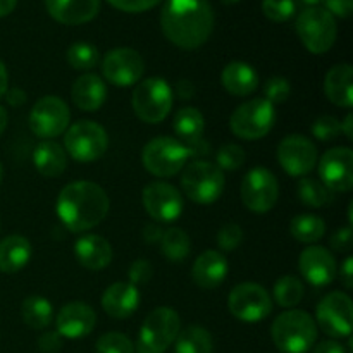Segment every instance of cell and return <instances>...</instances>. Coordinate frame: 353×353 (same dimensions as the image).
I'll return each mask as SVG.
<instances>
[{"mask_svg": "<svg viewBox=\"0 0 353 353\" xmlns=\"http://www.w3.org/2000/svg\"><path fill=\"white\" fill-rule=\"evenodd\" d=\"M214 341L209 331L202 326H188L179 331L174 341L176 353H212Z\"/></svg>", "mask_w": 353, "mask_h": 353, "instance_id": "obj_32", "label": "cell"}, {"mask_svg": "<svg viewBox=\"0 0 353 353\" xmlns=\"http://www.w3.org/2000/svg\"><path fill=\"white\" fill-rule=\"evenodd\" d=\"M33 164L45 178H59L68 169V154L54 140H43L33 152Z\"/></svg>", "mask_w": 353, "mask_h": 353, "instance_id": "obj_29", "label": "cell"}, {"mask_svg": "<svg viewBox=\"0 0 353 353\" xmlns=\"http://www.w3.org/2000/svg\"><path fill=\"white\" fill-rule=\"evenodd\" d=\"M276 109L265 99H252L241 103L231 114L230 128L241 140H261L272 130Z\"/></svg>", "mask_w": 353, "mask_h": 353, "instance_id": "obj_10", "label": "cell"}, {"mask_svg": "<svg viewBox=\"0 0 353 353\" xmlns=\"http://www.w3.org/2000/svg\"><path fill=\"white\" fill-rule=\"evenodd\" d=\"M33 255V248L28 238L10 234L0 241V271L3 274H16L28 265Z\"/></svg>", "mask_w": 353, "mask_h": 353, "instance_id": "obj_27", "label": "cell"}, {"mask_svg": "<svg viewBox=\"0 0 353 353\" xmlns=\"http://www.w3.org/2000/svg\"><path fill=\"white\" fill-rule=\"evenodd\" d=\"M71 112L68 103L55 95L41 97L30 112V130L41 140L61 137L69 128Z\"/></svg>", "mask_w": 353, "mask_h": 353, "instance_id": "obj_12", "label": "cell"}, {"mask_svg": "<svg viewBox=\"0 0 353 353\" xmlns=\"http://www.w3.org/2000/svg\"><path fill=\"white\" fill-rule=\"evenodd\" d=\"M316 324L331 338H348L353 327L352 299L343 292H331L319 302Z\"/></svg>", "mask_w": 353, "mask_h": 353, "instance_id": "obj_13", "label": "cell"}, {"mask_svg": "<svg viewBox=\"0 0 353 353\" xmlns=\"http://www.w3.org/2000/svg\"><path fill=\"white\" fill-rule=\"evenodd\" d=\"M330 245L333 250L336 252H341V254H345V252H350L352 247H353V231L352 228H340V230H336L333 233V236H331L330 240Z\"/></svg>", "mask_w": 353, "mask_h": 353, "instance_id": "obj_46", "label": "cell"}, {"mask_svg": "<svg viewBox=\"0 0 353 353\" xmlns=\"http://www.w3.org/2000/svg\"><path fill=\"white\" fill-rule=\"evenodd\" d=\"M38 348L41 353H57L62 348V336L57 331L41 334L40 340H38Z\"/></svg>", "mask_w": 353, "mask_h": 353, "instance_id": "obj_48", "label": "cell"}, {"mask_svg": "<svg viewBox=\"0 0 353 353\" xmlns=\"http://www.w3.org/2000/svg\"><path fill=\"white\" fill-rule=\"evenodd\" d=\"M221 81L226 92H230L234 97H247L257 90L259 86V74L250 64L241 61L230 62L223 69Z\"/></svg>", "mask_w": 353, "mask_h": 353, "instance_id": "obj_28", "label": "cell"}, {"mask_svg": "<svg viewBox=\"0 0 353 353\" xmlns=\"http://www.w3.org/2000/svg\"><path fill=\"white\" fill-rule=\"evenodd\" d=\"M299 269L303 279L312 286H317V288L331 285L338 274V265L333 254L327 248L319 247V245L307 247L300 254Z\"/></svg>", "mask_w": 353, "mask_h": 353, "instance_id": "obj_19", "label": "cell"}, {"mask_svg": "<svg viewBox=\"0 0 353 353\" xmlns=\"http://www.w3.org/2000/svg\"><path fill=\"white\" fill-rule=\"evenodd\" d=\"M221 2H223L224 6H233V3H238L240 0H221Z\"/></svg>", "mask_w": 353, "mask_h": 353, "instance_id": "obj_59", "label": "cell"}, {"mask_svg": "<svg viewBox=\"0 0 353 353\" xmlns=\"http://www.w3.org/2000/svg\"><path fill=\"white\" fill-rule=\"evenodd\" d=\"M174 102L171 85L164 78H147L134 88L131 103L133 110L143 123L157 124L169 116Z\"/></svg>", "mask_w": 353, "mask_h": 353, "instance_id": "obj_6", "label": "cell"}, {"mask_svg": "<svg viewBox=\"0 0 353 353\" xmlns=\"http://www.w3.org/2000/svg\"><path fill=\"white\" fill-rule=\"evenodd\" d=\"M290 233L300 243H316L326 233V223L319 216L312 214H302L293 217L290 223Z\"/></svg>", "mask_w": 353, "mask_h": 353, "instance_id": "obj_33", "label": "cell"}, {"mask_svg": "<svg viewBox=\"0 0 353 353\" xmlns=\"http://www.w3.org/2000/svg\"><path fill=\"white\" fill-rule=\"evenodd\" d=\"M161 28L172 45L195 50L212 34V6L209 0H168L162 7Z\"/></svg>", "mask_w": 353, "mask_h": 353, "instance_id": "obj_1", "label": "cell"}, {"mask_svg": "<svg viewBox=\"0 0 353 353\" xmlns=\"http://www.w3.org/2000/svg\"><path fill=\"white\" fill-rule=\"evenodd\" d=\"M97 323V314L88 303L69 302L62 307L55 319L57 333L68 340H79L88 336Z\"/></svg>", "mask_w": 353, "mask_h": 353, "instance_id": "obj_20", "label": "cell"}, {"mask_svg": "<svg viewBox=\"0 0 353 353\" xmlns=\"http://www.w3.org/2000/svg\"><path fill=\"white\" fill-rule=\"evenodd\" d=\"M65 57H68L69 65L76 69V71H90V69H93L99 64L100 54L95 45L78 41V43H72L69 47Z\"/></svg>", "mask_w": 353, "mask_h": 353, "instance_id": "obj_37", "label": "cell"}, {"mask_svg": "<svg viewBox=\"0 0 353 353\" xmlns=\"http://www.w3.org/2000/svg\"><path fill=\"white\" fill-rule=\"evenodd\" d=\"M352 126H353V116H352V112H348L347 116H345L343 123H340L341 131H343L345 137H347L348 140H352V138H353V130H352Z\"/></svg>", "mask_w": 353, "mask_h": 353, "instance_id": "obj_55", "label": "cell"}, {"mask_svg": "<svg viewBox=\"0 0 353 353\" xmlns=\"http://www.w3.org/2000/svg\"><path fill=\"white\" fill-rule=\"evenodd\" d=\"M271 336L283 353H307L317 340V324L305 310L290 309L276 317Z\"/></svg>", "mask_w": 353, "mask_h": 353, "instance_id": "obj_3", "label": "cell"}, {"mask_svg": "<svg viewBox=\"0 0 353 353\" xmlns=\"http://www.w3.org/2000/svg\"><path fill=\"white\" fill-rule=\"evenodd\" d=\"M245 157L247 155H245V150L240 145L228 143L217 150L216 165L221 171H236V169H240L245 164Z\"/></svg>", "mask_w": 353, "mask_h": 353, "instance_id": "obj_40", "label": "cell"}, {"mask_svg": "<svg viewBox=\"0 0 353 353\" xmlns=\"http://www.w3.org/2000/svg\"><path fill=\"white\" fill-rule=\"evenodd\" d=\"M161 250L169 262H183L190 255L192 241L181 228H171L162 234Z\"/></svg>", "mask_w": 353, "mask_h": 353, "instance_id": "obj_34", "label": "cell"}, {"mask_svg": "<svg viewBox=\"0 0 353 353\" xmlns=\"http://www.w3.org/2000/svg\"><path fill=\"white\" fill-rule=\"evenodd\" d=\"M172 128H174L176 134L181 138L179 141L188 147V145L203 140L205 119H203V114L195 107H183L174 114Z\"/></svg>", "mask_w": 353, "mask_h": 353, "instance_id": "obj_30", "label": "cell"}, {"mask_svg": "<svg viewBox=\"0 0 353 353\" xmlns=\"http://www.w3.org/2000/svg\"><path fill=\"white\" fill-rule=\"evenodd\" d=\"M324 93L331 103L343 109L353 105V69L350 64H336L324 78Z\"/></svg>", "mask_w": 353, "mask_h": 353, "instance_id": "obj_26", "label": "cell"}, {"mask_svg": "<svg viewBox=\"0 0 353 353\" xmlns=\"http://www.w3.org/2000/svg\"><path fill=\"white\" fill-rule=\"evenodd\" d=\"M174 92L181 100H188L195 95V85L190 79H179L174 86Z\"/></svg>", "mask_w": 353, "mask_h": 353, "instance_id": "obj_50", "label": "cell"}, {"mask_svg": "<svg viewBox=\"0 0 353 353\" xmlns=\"http://www.w3.org/2000/svg\"><path fill=\"white\" fill-rule=\"evenodd\" d=\"M310 131L319 141H331L341 133L340 121L333 116H321L312 124Z\"/></svg>", "mask_w": 353, "mask_h": 353, "instance_id": "obj_43", "label": "cell"}, {"mask_svg": "<svg viewBox=\"0 0 353 353\" xmlns=\"http://www.w3.org/2000/svg\"><path fill=\"white\" fill-rule=\"evenodd\" d=\"M321 183L331 192H348L353 186V152L348 147H334L319 161Z\"/></svg>", "mask_w": 353, "mask_h": 353, "instance_id": "obj_18", "label": "cell"}, {"mask_svg": "<svg viewBox=\"0 0 353 353\" xmlns=\"http://www.w3.org/2000/svg\"><path fill=\"white\" fill-rule=\"evenodd\" d=\"M140 305V292L131 283H114L103 292L102 307L114 319H128Z\"/></svg>", "mask_w": 353, "mask_h": 353, "instance_id": "obj_22", "label": "cell"}, {"mask_svg": "<svg viewBox=\"0 0 353 353\" xmlns=\"http://www.w3.org/2000/svg\"><path fill=\"white\" fill-rule=\"evenodd\" d=\"M145 72L143 57L128 47L107 52L102 61V74L114 86H133L140 83Z\"/></svg>", "mask_w": 353, "mask_h": 353, "instance_id": "obj_15", "label": "cell"}, {"mask_svg": "<svg viewBox=\"0 0 353 353\" xmlns=\"http://www.w3.org/2000/svg\"><path fill=\"white\" fill-rule=\"evenodd\" d=\"M71 99L72 103L83 112H95L107 100L105 83L100 76L86 72L72 83Z\"/></svg>", "mask_w": 353, "mask_h": 353, "instance_id": "obj_25", "label": "cell"}, {"mask_svg": "<svg viewBox=\"0 0 353 353\" xmlns=\"http://www.w3.org/2000/svg\"><path fill=\"white\" fill-rule=\"evenodd\" d=\"M299 196L302 203L312 209H321L333 200V192L327 190L321 181L312 178H302L299 181Z\"/></svg>", "mask_w": 353, "mask_h": 353, "instance_id": "obj_36", "label": "cell"}, {"mask_svg": "<svg viewBox=\"0 0 353 353\" xmlns=\"http://www.w3.org/2000/svg\"><path fill=\"white\" fill-rule=\"evenodd\" d=\"M17 0H0V17H6L16 9Z\"/></svg>", "mask_w": 353, "mask_h": 353, "instance_id": "obj_56", "label": "cell"}, {"mask_svg": "<svg viewBox=\"0 0 353 353\" xmlns=\"http://www.w3.org/2000/svg\"><path fill=\"white\" fill-rule=\"evenodd\" d=\"M7 90H9V72H7L6 64L0 61V99L6 95Z\"/></svg>", "mask_w": 353, "mask_h": 353, "instance_id": "obj_54", "label": "cell"}, {"mask_svg": "<svg viewBox=\"0 0 353 353\" xmlns=\"http://www.w3.org/2000/svg\"><path fill=\"white\" fill-rule=\"evenodd\" d=\"M107 148H109L107 131L95 121H78L65 130L64 150L74 161L83 164L95 162L105 155Z\"/></svg>", "mask_w": 353, "mask_h": 353, "instance_id": "obj_8", "label": "cell"}, {"mask_svg": "<svg viewBox=\"0 0 353 353\" xmlns=\"http://www.w3.org/2000/svg\"><path fill=\"white\" fill-rule=\"evenodd\" d=\"M228 269L230 265L221 252L207 250L196 257L192 269V278L199 288L216 290L226 279Z\"/></svg>", "mask_w": 353, "mask_h": 353, "instance_id": "obj_24", "label": "cell"}, {"mask_svg": "<svg viewBox=\"0 0 353 353\" xmlns=\"http://www.w3.org/2000/svg\"><path fill=\"white\" fill-rule=\"evenodd\" d=\"M128 276H130L131 285H147L152 279V276H154V265L148 261H145V259H138V261L131 264L130 274Z\"/></svg>", "mask_w": 353, "mask_h": 353, "instance_id": "obj_44", "label": "cell"}, {"mask_svg": "<svg viewBox=\"0 0 353 353\" xmlns=\"http://www.w3.org/2000/svg\"><path fill=\"white\" fill-rule=\"evenodd\" d=\"M6 100H7V103H9V105L19 107V105H23L24 102H26V93H24L23 90H19V88H10V90H7V92H6Z\"/></svg>", "mask_w": 353, "mask_h": 353, "instance_id": "obj_52", "label": "cell"}, {"mask_svg": "<svg viewBox=\"0 0 353 353\" xmlns=\"http://www.w3.org/2000/svg\"><path fill=\"white\" fill-rule=\"evenodd\" d=\"M231 316L243 323H259L271 314L272 302L268 290L257 283H240L228 296Z\"/></svg>", "mask_w": 353, "mask_h": 353, "instance_id": "obj_11", "label": "cell"}, {"mask_svg": "<svg viewBox=\"0 0 353 353\" xmlns=\"http://www.w3.org/2000/svg\"><path fill=\"white\" fill-rule=\"evenodd\" d=\"M192 157V152L179 140L171 137H159L148 141L141 152L143 168L157 178H171L183 171Z\"/></svg>", "mask_w": 353, "mask_h": 353, "instance_id": "obj_5", "label": "cell"}, {"mask_svg": "<svg viewBox=\"0 0 353 353\" xmlns=\"http://www.w3.org/2000/svg\"><path fill=\"white\" fill-rule=\"evenodd\" d=\"M2 179H3V169H2V164H0V185H2Z\"/></svg>", "mask_w": 353, "mask_h": 353, "instance_id": "obj_60", "label": "cell"}, {"mask_svg": "<svg viewBox=\"0 0 353 353\" xmlns=\"http://www.w3.org/2000/svg\"><path fill=\"white\" fill-rule=\"evenodd\" d=\"M97 353H134V345L126 334L110 331L97 340Z\"/></svg>", "mask_w": 353, "mask_h": 353, "instance_id": "obj_38", "label": "cell"}, {"mask_svg": "<svg viewBox=\"0 0 353 353\" xmlns=\"http://www.w3.org/2000/svg\"><path fill=\"white\" fill-rule=\"evenodd\" d=\"M279 196V185L276 176L265 168H254L241 181V202L248 210L265 214L274 209Z\"/></svg>", "mask_w": 353, "mask_h": 353, "instance_id": "obj_14", "label": "cell"}, {"mask_svg": "<svg viewBox=\"0 0 353 353\" xmlns=\"http://www.w3.org/2000/svg\"><path fill=\"white\" fill-rule=\"evenodd\" d=\"M21 317L24 324L31 330H45L50 326L52 317H54V309L52 303L43 296H28L21 305Z\"/></svg>", "mask_w": 353, "mask_h": 353, "instance_id": "obj_31", "label": "cell"}, {"mask_svg": "<svg viewBox=\"0 0 353 353\" xmlns=\"http://www.w3.org/2000/svg\"><path fill=\"white\" fill-rule=\"evenodd\" d=\"M226 178L216 164L207 161H193L185 165L181 174V188L192 202L210 205L223 195Z\"/></svg>", "mask_w": 353, "mask_h": 353, "instance_id": "obj_4", "label": "cell"}, {"mask_svg": "<svg viewBox=\"0 0 353 353\" xmlns=\"http://www.w3.org/2000/svg\"><path fill=\"white\" fill-rule=\"evenodd\" d=\"M141 203L148 216L157 223H172L183 214V196L178 188L164 181L147 185L141 193Z\"/></svg>", "mask_w": 353, "mask_h": 353, "instance_id": "obj_17", "label": "cell"}, {"mask_svg": "<svg viewBox=\"0 0 353 353\" xmlns=\"http://www.w3.org/2000/svg\"><path fill=\"white\" fill-rule=\"evenodd\" d=\"M109 207L105 190L92 181L69 183L57 196V216L71 233H86L99 226Z\"/></svg>", "mask_w": 353, "mask_h": 353, "instance_id": "obj_2", "label": "cell"}, {"mask_svg": "<svg viewBox=\"0 0 353 353\" xmlns=\"http://www.w3.org/2000/svg\"><path fill=\"white\" fill-rule=\"evenodd\" d=\"M326 7L324 9L331 14V16L341 17V19H348L352 16L353 10V0H324Z\"/></svg>", "mask_w": 353, "mask_h": 353, "instance_id": "obj_47", "label": "cell"}, {"mask_svg": "<svg viewBox=\"0 0 353 353\" xmlns=\"http://www.w3.org/2000/svg\"><path fill=\"white\" fill-rule=\"evenodd\" d=\"M7 124H9V114H7V110L0 105V137H2V133L6 131Z\"/></svg>", "mask_w": 353, "mask_h": 353, "instance_id": "obj_57", "label": "cell"}, {"mask_svg": "<svg viewBox=\"0 0 353 353\" xmlns=\"http://www.w3.org/2000/svg\"><path fill=\"white\" fill-rule=\"evenodd\" d=\"M296 33L307 50L316 55L326 54L336 41V19L324 7H309L299 14Z\"/></svg>", "mask_w": 353, "mask_h": 353, "instance_id": "obj_9", "label": "cell"}, {"mask_svg": "<svg viewBox=\"0 0 353 353\" xmlns=\"http://www.w3.org/2000/svg\"><path fill=\"white\" fill-rule=\"evenodd\" d=\"M295 0H262V12L272 23H285L295 16Z\"/></svg>", "mask_w": 353, "mask_h": 353, "instance_id": "obj_39", "label": "cell"}, {"mask_svg": "<svg viewBox=\"0 0 353 353\" xmlns=\"http://www.w3.org/2000/svg\"><path fill=\"white\" fill-rule=\"evenodd\" d=\"M279 165L293 178H305L317 164V148L303 134H290L278 145Z\"/></svg>", "mask_w": 353, "mask_h": 353, "instance_id": "obj_16", "label": "cell"}, {"mask_svg": "<svg viewBox=\"0 0 353 353\" xmlns=\"http://www.w3.org/2000/svg\"><path fill=\"white\" fill-rule=\"evenodd\" d=\"M264 95V99L271 102L272 105L285 103L290 99V95H292V85L283 76H274V78H269L268 83H265Z\"/></svg>", "mask_w": 353, "mask_h": 353, "instance_id": "obj_41", "label": "cell"}, {"mask_svg": "<svg viewBox=\"0 0 353 353\" xmlns=\"http://www.w3.org/2000/svg\"><path fill=\"white\" fill-rule=\"evenodd\" d=\"M312 353H347V352H345L343 345L338 343V341L324 340L323 343L316 345V347L312 348Z\"/></svg>", "mask_w": 353, "mask_h": 353, "instance_id": "obj_51", "label": "cell"}, {"mask_svg": "<svg viewBox=\"0 0 353 353\" xmlns=\"http://www.w3.org/2000/svg\"><path fill=\"white\" fill-rule=\"evenodd\" d=\"M76 261L90 271H102L112 262V247L100 234H83L74 243Z\"/></svg>", "mask_w": 353, "mask_h": 353, "instance_id": "obj_23", "label": "cell"}, {"mask_svg": "<svg viewBox=\"0 0 353 353\" xmlns=\"http://www.w3.org/2000/svg\"><path fill=\"white\" fill-rule=\"evenodd\" d=\"M243 241V230L236 223H228L217 233V245L223 252H233Z\"/></svg>", "mask_w": 353, "mask_h": 353, "instance_id": "obj_42", "label": "cell"}, {"mask_svg": "<svg viewBox=\"0 0 353 353\" xmlns=\"http://www.w3.org/2000/svg\"><path fill=\"white\" fill-rule=\"evenodd\" d=\"M340 279L347 290H350L353 286V259L352 257H347L343 261V264H341Z\"/></svg>", "mask_w": 353, "mask_h": 353, "instance_id": "obj_49", "label": "cell"}, {"mask_svg": "<svg viewBox=\"0 0 353 353\" xmlns=\"http://www.w3.org/2000/svg\"><path fill=\"white\" fill-rule=\"evenodd\" d=\"M48 14L68 26L90 23L100 10V0H45Z\"/></svg>", "mask_w": 353, "mask_h": 353, "instance_id": "obj_21", "label": "cell"}, {"mask_svg": "<svg viewBox=\"0 0 353 353\" xmlns=\"http://www.w3.org/2000/svg\"><path fill=\"white\" fill-rule=\"evenodd\" d=\"M112 7L123 10V12H145L148 9H154L161 0H107Z\"/></svg>", "mask_w": 353, "mask_h": 353, "instance_id": "obj_45", "label": "cell"}, {"mask_svg": "<svg viewBox=\"0 0 353 353\" xmlns=\"http://www.w3.org/2000/svg\"><path fill=\"white\" fill-rule=\"evenodd\" d=\"M162 234H164V231L161 230L159 226H154V224H148L147 228H145V240L150 241V243H157V241H161Z\"/></svg>", "mask_w": 353, "mask_h": 353, "instance_id": "obj_53", "label": "cell"}, {"mask_svg": "<svg viewBox=\"0 0 353 353\" xmlns=\"http://www.w3.org/2000/svg\"><path fill=\"white\" fill-rule=\"evenodd\" d=\"M302 281L295 276H283L274 285V302L283 309H293L299 305L303 299Z\"/></svg>", "mask_w": 353, "mask_h": 353, "instance_id": "obj_35", "label": "cell"}, {"mask_svg": "<svg viewBox=\"0 0 353 353\" xmlns=\"http://www.w3.org/2000/svg\"><path fill=\"white\" fill-rule=\"evenodd\" d=\"M181 331L178 312L169 307H159L145 317L138 336V353H164L176 341Z\"/></svg>", "mask_w": 353, "mask_h": 353, "instance_id": "obj_7", "label": "cell"}, {"mask_svg": "<svg viewBox=\"0 0 353 353\" xmlns=\"http://www.w3.org/2000/svg\"><path fill=\"white\" fill-rule=\"evenodd\" d=\"M300 3H302L305 9H309V7H321L324 3V0H299Z\"/></svg>", "mask_w": 353, "mask_h": 353, "instance_id": "obj_58", "label": "cell"}]
</instances>
